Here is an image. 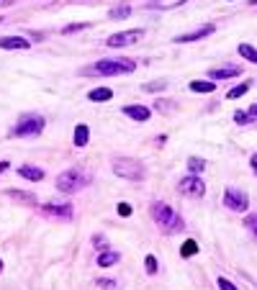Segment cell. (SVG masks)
<instances>
[{
    "label": "cell",
    "instance_id": "5bb4252c",
    "mask_svg": "<svg viewBox=\"0 0 257 290\" xmlns=\"http://www.w3.org/2000/svg\"><path fill=\"white\" fill-rule=\"evenodd\" d=\"M18 175L26 177V180H31V183L44 180V170H39V167H34V165H21V167H18Z\"/></svg>",
    "mask_w": 257,
    "mask_h": 290
},
{
    "label": "cell",
    "instance_id": "d4e9b609",
    "mask_svg": "<svg viewBox=\"0 0 257 290\" xmlns=\"http://www.w3.org/2000/svg\"><path fill=\"white\" fill-rule=\"evenodd\" d=\"M128 13H132V8H128V6H118V8H113V11L108 13V18H111V21H118V18H126Z\"/></svg>",
    "mask_w": 257,
    "mask_h": 290
},
{
    "label": "cell",
    "instance_id": "d590c367",
    "mask_svg": "<svg viewBox=\"0 0 257 290\" xmlns=\"http://www.w3.org/2000/svg\"><path fill=\"white\" fill-rule=\"evenodd\" d=\"M8 170V162H0V172H6Z\"/></svg>",
    "mask_w": 257,
    "mask_h": 290
},
{
    "label": "cell",
    "instance_id": "4316f807",
    "mask_svg": "<svg viewBox=\"0 0 257 290\" xmlns=\"http://www.w3.org/2000/svg\"><path fill=\"white\" fill-rule=\"evenodd\" d=\"M244 226H247V229L257 236V213H252V216H247V218H244Z\"/></svg>",
    "mask_w": 257,
    "mask_h": 290
},
{
    "label": "cell",
    "instance_id": "5b68a950",
    "mask_svg": "<svg viewBox=\"0 0 257 290\" xmlns=\"http://www.w3.org/2000/svg\"><path fill=\"white\" fill-rule=\"evenodd\" d=\"M113 172L118 177H123V180H132V183L144 180V167L132 157H116L113 160Z\"/></svg>",
    "mask_w": 257,
    "mask_h": 290
},
{
    "label": "cell",
    "instance_id": "4dcf8cb0",
    "mask_svg": "<svg viewBox=\"0 0 257 290\" xmlns=\"http://www.w3.org/2000/svg\"><path fill=\"white\" fill-rule=\"evenodd\" d=\"M118 216H132V206H128V203H118Z\"/></svg>",
    "mask_w": 257,
    "mask_h": 290
},
{
    "label": "cell",
    "instance_id": "7c38bea8",
    "mask_svg": "<svg viewBox=\"0 0 257 290\" xmlns=\"http://www.w3.org/2000/svg\"><path fill=\"white\" fill-rule=\"evenodd\" d=\"M123 116H128V118H134V121H147L149 116H152V110L149 108H144V105H126L123 108Z\"/></svg>",
    "mask_w": 257,
    "mask_h": 290
},
{
    "label": "cell",
    "instance_id": "8fae6325",
    "mask_svg": "<svg viewBox=\"0 0 257 290\" xmlns=\"http://www.w3.org/2000/svg\"><path fill=\"white\" fill-rule=\"evenodd\" d=\"M31 41H26L24 36H3L0 39V49H29Z\"/></svg>",
    "mask_w": 257,
    "mask_h": 290
},
{
    "label": "cell",
    "instance_id": "d6986e66",
    "mask_svg": "<svg viewBox=\"0 0 257 290\" xmlns=\"http://www.w3.org/2000/svg\"><path fill=\"white\" fill-rule=\"evenodd\" d=\"M88 98L100 103V100H111V98H113V93L108 90V87H95V90H90V93H88Z\"/></svg>",
    "mask_w": 257,
    "mask_h": 290
},
{
    "label": "cell",
    "instance_id": "e0dca14e",
    "mask_svg": "<svg viewBox=\"0 0 257 290\" xmlns=\"http://www.w3.org/2000/svg\"><path fill=\"white\" fill-rule=\"evenodd\" d=\"M257 118V103L247 110V113H244V110H237V113H234V121H237V123H252Z\"/></svg>",
    "mask_w": 257,
    "mask_h": 290
},
{
    "label": "cell",
    "instance_id": "8d00e7d4",
    "mask_svg": "<svg viewBox=\"0 0 257 290\" xmlns=\"http://www.w3.org/2000/svg\"><path fill=\"white\" fill-rule=\"evenodd\" d=\"M0 272H3V259H0Z\"/></svg>",
    "mask_w": 257,
    "mask_h": 290
},
{
    "label": "cell",
    "instance_id": "f35d334b",
    "mask_svg": "<svg viewBox=\"0 0 257 290\" xmlns=\"http://www.w3.org/2000/svg\"><path fill=\"white\" fill-rule=\"evenodd\" d=\"M0 24H3V18H0Z\"/></svg>",
    "mask_w": 257,
    "mask_h": 290
},
{
    "label": "cell",
    "instance_id": "30bf717a",
    "mask_svg": "<svg viewBox=\"0 0 257 290\" xmlns=\"http://www.w3.org/2000/svg\"><path fill=\"white\" fill-rule=\"evenodd\" d=\"M216 31V26L213 24H206V26H201V29H196V31H190V34H180V36H175V44H190V41H201V39H206L208 34H213Z\"/></svg>",
    "mask_w": 257,
    "mask_h": 290
},
{
    "label": "cell",
    "instance_id": "484cf974",
    "mask_svg": "<svg viewBox=\"0 0 257 290\" xmlns=\"http://www.w3.org/2000/svg\"><path fill=\"white\" fill-rule=\"evenodd\" d=\"M183 3H185V0H155L152 8H178Z\"/></svg>",
    "mask_w": 257,
    "mask_h": 290
},
{
    "label": "cell",
    "instance_id": "f1b7e54d",
    "mask_svg": "<svg viewBox=\"0 0 257 290\" xmlns=\"http://www.w3.org/2000/svg\"><path fill=\"white\" fill-rule=\"evenodd\" d=\"M165 87H167V82L157 80V82H147V85H144V90H152V93H157V90H165Z\"/></svg>",
    "mask_w": 257,
    "mask_h": 290
},
{
    "label": "cell",
    "instance_id": "83f0119b",
    "mask_svg": "<svg viewBox=\"0 0 257 290\" xmlns=\"http://www.w3.org/2000/svg\"><path fill=\"white\" fill-rule=\"evenodd\" d=\"M93 247H95L98 252H103L105 247H108V241H105V236H100V234H95V236H93Z\"/></svg>",
    "mask_w": 257,
    "mask_h": 290
},
{
    "label": "cell",
    "instance_id": "8992f818",
    "mask_svg": "<svg viewBox=\"0 0 257 290\" xmlns=\"http://www.w3.org/2000/svg\"><path fill=\"white\" fill-rule=\"evenodd\" d=\"M142 39H144V29H132V31H121V34L108 36L105 44H108L111 49H118V47H132V44H137Z\"/></svg>",
    "mask_w": 257,
    "mask_h": 290
},
{
    "label": "cell",
    "instance_id": "3957f363",
    "mask_svg": "<svg viewBox=\"0 0 257 290\" xmlns=\"http://www.w3.org/2000/svg\"><path fill=\"white\" fill-rule=\"evenodd\" d=\"M137 70L134 59H100L93 67H88V75H128Z\"/></svg>",
    "mask_w": 257,
    "mask_h": 290
},
{
    "label": "cell",
    "instance_id": "52a82bcc",
    "mask_svg": "<svg viewBox=\"0 0 257 290\" xmlns=\"http://www.w3.org/2000/svg\"><path fill=\"white\" fill-rule=\"evenodd\" d=\"M224 206L231 208V211H247L249 198H247V193L239 190V188H226V190H224Z\"/></svg>",
    "mask_w": 257,
    "mask_h": 290
},
{
    "label": "cell",
    "instance_id": "74e56055",
    "mask_svg": "<svg viewBox=\"0 0 257 290\" xmlns=\"http://www.w3.org/2000/svg\"><path fill=\"white\" fill-rule=\"evenodd\" d=\"M249 3H252V6H257V0H249Z\"/></svg>",
    "mask_w": 257,
    "mask_h": 290
},
{
    "label": "cell",
    "instance_id": "277c9868",
    "mask_svg": "<svg viewBox=\"0 0 257 290\" xmlns=\"http://www.w3.org/2000/svg\"><path fill=\"white\" fill-rule=\"evenodd\" d=\"M44 126H47L44 116L26 113V116H21L18 123L13 126V136H39V133L44 131Z\"/></svg>",
    "mask_w": 257,
    "mask_h": 290
},
{
    "label": "cell",
    "instance_id": "cb8c5ba5",
    "mask_svg": "<svg viewBox=\"0 0 257 290\" xmlns=\"http://www.w3.org/2000/svg\"><path fill=\"white\" fill-rule=\"evenodd\" d=\"M196 252H198V244L193 241V239H188V241L183 244V247H180V254H183V257H193Z\"/></svg>",
    "mask_w": 257,
    "mask_h": 290
},
{
    "label": "cell",
    "instance_id": "603a6c76",
    "mask_svg": "<svg viewBox=\"0 0 257 290\" xmlns=\"http://www.w3.org/2000/svg\"><path fill=\"white\" fill-rule=\"evenodd\" d=\"M249 87H252V82L247 80V82L237 85V87H234V90H229V95H226V98H229V100H237V98H242V95H244V93L249 90Z\"/></svg>",
    "mask_w": 257,
    "mask_h": 290
},
{
    "label": "cell",
    "instance_id": "d6a6232c",
    "mask_svg": "<svg viewBox=\"0 0 257 290\" xmlns=\"http://www.w3.org/2000/svg\"><path fill=\"white\" fill-rule=\"evenodd\" d=\"M219 287H221V290H237V287H234L226 277H219Z\"/></svg>",
    "mask_w": 257,
    "mask_h": 290
},
{
    "label": "cell",
    "instance_id": "e575fe53",
    "mask_svg": "<svg viewBox=\"0 0 257 290\" xmlns=\"http://www.w3.org/2000/svg\"><path fill=\"white\" fill-rule=\"evenodd\" d=\"M249 167H252V172L257 175V154H252V160H249Z\"/></svg>",
    "mask_w": 257,
    "mask_h": 290
},
{
    "label": "cell",
    "instance_id": "f546056e",
    "mask_svg": "<svg viewBox=\"0 0 257 290\" xmlns=\"http://www.w3.org/2000/svg\"><path fill=\"white\" fill-rule=\"evenodd\" d=\"M144 264H147V272H149V275H155V272H157V259H155L152 254L147 257V262H144Z\"/></svg>",
    "mask_w": 257,
    "mask_h": 290
},
{
    "label": "cell",
    "instance_id": "9a60e30c",
    "mask_svg": "<svg viewBox=\"0 0 257 290\" xmlns=\"http://www.w3.org/2000/svg\"><path fill=\"white\" fill-rule=\"evenodd\" d=\"M88 141H90V128L85 126V123H77L75 126V147H88Z\"/></svg>",
    "mask_w": 257,
    "mask_h": 290
},
{
    "label": "cell",
    "instance_id": "1f68e13d",
    "mask_svg": "<svg viewBox=\"0 0 257 290\" xmlns=\"http://www.w3.org/2000/svg\"><path fill=\"white\" fill-rule=\"evenodd\" d=\"M98 287H103V290H113L116 282H113V280H98Z\"/></svg>",
    "mask_w": 257,
    "mask_h": 290
},
{
    "label": "cell",
    "instance_id": "4fadbf2b",
    "mask_svg": "<svg viewBox=\"0 0 257 290\" xmlns=\"http://www.w3.org/2000/svg\"><path fill=\"white\" fill-rule=\"evenodd\" d=\"M237 75H242L239 67H216V70L208 72L211 80H229V77H237Z\"/></svg>",
    "mask_w": 257,
    "mask_h": 290
},
{
    "label": "cell",
    "instance_id": "7402d4cb",
    "mask_svg": "<svg viewBox=\"0 0 257 290\" xmlns=\"http://www.w3.org/2000/svg\"><path fill=\"white\" fill-rule=\"evenodd\" d=\"M8 198L21 200V203H36V195H34V193H18V190H8Z\"/></svg>",
    "mask_w": 257,
    "mask_h": 290
},
{
    "label": "cell",
    "instance_id": "ffe728a7",
    "mask_svg": "<svg viewBox=\"0 0 257 290\" xmlns=\"http://www.w3.org/2000/svg\"><path fill=\"white\" fill-rule=\"evenodd\" d=\"M239 54L247 59V62H252V64H257V49L252 47V44H239Z\"/></svg>",
    "mask_w": 257,
    "mask_h": 290
},
{
    "label": "cell",
    "instance_id": "44dd1931",
    "mask_svg": "<svg viewBox=\"0 0 257 290\" xmlns=\"http://www.w3.org/2000/svg\"><path fill=\"white\" fill-rule=\"evenodd\" d=\"M188 170H190V175H201V172L206 170V160H201V157H190V160H188Z\"/></svg>",
    "mask_w": 257,
    "mask_h": 290
},
{
    "label": "cell",
    "instance_id": "7a4b0ae2",
    "mask_svg": "<svg viewBox=\"0 0 257 290\" xmlns=\"http://www.w3.org/2000/svg\"><path fill=\"white\" fill-rule=\"evenodd\" d=\"M152 218L162 226L165 234H178L183 229V218L170 208L167 203H160V200H155V203H152Z\"/></svg>",
    "mask_w": 257,
    "mask_h": 290
},
{
    "label": "cell",
    "instance_id": "836d02e7",
    "mask_svg": "<svg viewBox=\"0 0 257 290\" xmlns=\"http://www.w3.org/2000/svg\"><path fill=\"white\" fill-rule=\"evenodd\" d=\"M80 29H88V24H75V26H67L64 34H72V31H80Z\"/></svg>",
    "mask_w": 257,
    "mask_h": 290
},
{
    "label": "cell",
    "instance_id": "ba28073f",
    "mask_svg": "<svg viewBox=\"0 0 257 290\" xmlns=\"http://www.w3.org/2000/svg\"><path fill=\"white\" fill-rule=\"evenodd\" d=\"M178 190L183 195H190V198H201L206 193V185H203V180H201L198 175H188V177H183V180H180Z\"/></svg>",
    "mask_w": 257,
    "mask_h": 290
},
{
    "label": "cell",
    "instance_id": "2e32d148",
    "mask_svg": "<svg viewBox=\"0 0 257 290\" xmlns=\"http://www.w3.org/2000/svg\"><path fill=\"white\" fill-rule=\"evenodd\" d=\"M118 259H121V254H118V252L103 249V252L98 254V267H113V264H116Z\"/></svg>",
    "mask_w": 257,
    "mask_h": 290
},
{
    "label": "cell",
    "instance_id": "6da1fadb",
    "mask_svg": "<svg viewBox=\"0 0 257 290\" xmlns=\"http://www.w3.org/2000/svg\"><path fill=\"white\" fill-rule=\"evenodd\" d=\"M90 180H93L90 172H85L80 167H70V170H64L62 175H57V190L72 195V193H80L82 188H88Z\"/></svg>",
    "mask_w": 257,
    "mask_h": 290
},
{
    "label": "cell",
    "instance_id": "ac0fdd59",
    "mask_svg": "<svg viewBox=\"0 0 257 290\" xmlns=\"http://www.w3.org/2000/svg\"><path fill=\"white\" fill-rule=\"evenodd\" d=\"M190 90H193V93H213V90H216V82L193 80V82H190Z\"/></svg>",
    "mask_w": 257,
    "mask_h": 290
},
{
    "label": "cell",
    "instance_id": "9c48e42d",
    "mask_svg": "<svg viewBox=\"0 0 257 290\" xmlns=\"http://www.w3.org/2000/svg\"><path fill=\"white\" fill-rule=\"evenodd\" d=\"M41 213L59 218V221H70L72 218V206L70 203H47V206H41Z\"/></svg>",
    "mask_w": 257,
    "mask_h": 290
}]
</instances>
